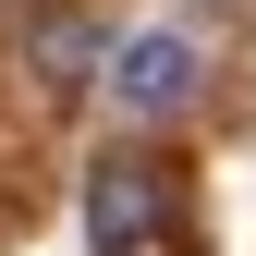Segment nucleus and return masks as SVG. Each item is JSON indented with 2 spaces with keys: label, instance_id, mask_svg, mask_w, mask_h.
<instances>
[{
  "label": "nucleus",
  "instance_id": "f257e3e1",
  "mask_svg": "<svg viewBox=\"0 0 256 256\" xmlns=\"http://www.w3.org/2000/svg\"><path fill=\"white\" fill-rule=\"evenodd\" d=\"M86 220H98V244H110V256H146L158 232H171V196H158V171H146V158H110V171H98V196H86Z\"/></svg>",
  "mask_w": 256,
  "mask_h": 256
},
{
  "label": "nucleus",
  "instance_id": "f03ea898",
  "mask_svg": "<svg viewBox=\"0 0 256 256\" xmlns=\"http://www.w3.org/2000/svg\"><path fill=\"white\" fill-rule=\"evenodd\" d=\"M110 86L134 110H183V98H196V49H183V37H134V49H110Z\"/></svg>",
  "mask_w": 256,
  "mask_h": 256
},
{
  "label": "nucleus",
  "instance_id": "7ed1b4c3",
  "mask_svg": "<svg viewBox=\"0 0 256 256\" xmlns=\"http://www.w3.org/2000/svg\"><path fill=\"white\" fill-rule=\"evenodd\" d=\"M37 61H61V74H74V61H98V24H37Z\"/></svg>",
  "mask_w": 256,
  "mask_h": 256
}]
</instances>
